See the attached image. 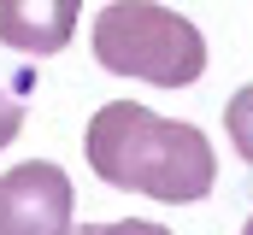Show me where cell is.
I'll return each mask as SVG.
<instances>
[{"label":"cell","instance_id":"obj_5","mask_svg":"<svg viewBox=\"0 0 253 235\" xmlns=\"http://www.w3.org/2000/svg\"><path fill=\"white\" fill-rule=\"evenodd\" d=\"M224 129H230V141H236V153H242V159L253 165V82L230 94V106H224Z\"/></svg>","mask_w":253,"mask_h":235},{"label":"cell","instance_id":"obj_8","mask_svg":"<svg viewBox=\"0 0 253 235\" xmlns=\"http://www.w3.org/2000/svg\"><path fill=\"white\" fill-rule=\"evenodd\" d=\"M242 235H253V218H248V224H242Z\"/></svg>","mask_w":253,"mask_h":235},{"label":"cell","instance_id":"obj_3","mask_svg":"<svg viewBox=\"0 0 253 235\" xmlns=\"http://www.w3.org/2000/svg\"><path fill=\"white\" fill-rule=\"evenodd\" d=\"M71 230V176L47 159L12 165L0 176V235H65Z\"/></svg>","mask_w":253,"mask_h":235},{"label":"cell","instance_id":"obj_1","mask_svg":"<svg viewBox=\"0 0 253 235\" xmlns=\"http://www.w3.org/2000/svg\"><path fill=\"white\" fill-rule=\"evenodd\" d=\"M83 147H88V171L106 188H129V194H147V200H165V206H194L218 182L212 141L194 123L159 118L135 100L100 106L88 118Z\"/></svg>","mask_w":253,"mask_h":235},{"label":"cell","instance_id":"obj_2","mask_svg":"<svg viewBox=\"0 0 253 235\" xmlns=\"http://www.w3.org/2000/svg\"><path fill=\"white\" fill-rule=\"evenodd\" d=\"M88 41L112 77H135L153 88H189L206 77V36L159 0H106Z\"/></svg>","mask_w":253,"mask_h":235},{"label":"cell","instance_id":"obj_4","mask_svg":"<svg viewBox=\"0 0 253 235\" xmlns=\"http://www.w3.org/2000/svg\"><path fill=\"white\" fill-rule=\"evenodd\" d=\"M83 0H0V41L24 59H47L71 47Z\"/></svg>","mask_w":253,"mask_h":235},{"label":"cell","instance_id":"obj_6","mask_svg":"<svg viewBox=\"0 0 253 235\" xmlns=\"http://www.w3.org/2000/svg\"><path fill=\"white\" fill-rule=\"evenodd\" d=\"M65 235H171V230L147 224V218H124V224H83V230H65Z\"/></svg>","mask_w":253,"mask_h":235},{"label":"cell","instance_id":"obj_7","mask_svg":"<svg viewBox=\"0 0 253 235\" xmlns=\"http://www.w3.org/2000/svg\"><path fill=\"white\" fill-rule=\"evenodd\" d=\"M18 129H24V106H18V94H6V88H0V147H12V141H18Z\"/></svg>","mask_w":253,"mask_h":235}]
</instances>
